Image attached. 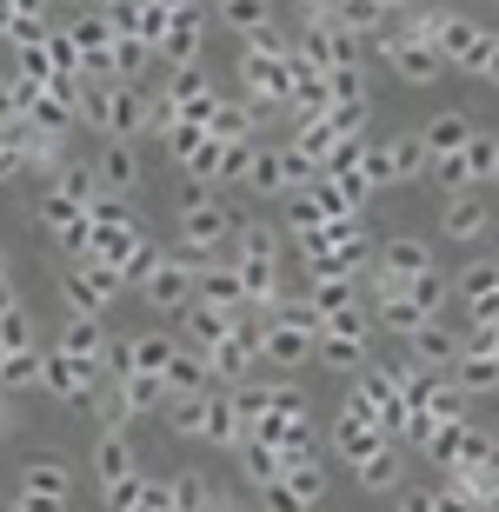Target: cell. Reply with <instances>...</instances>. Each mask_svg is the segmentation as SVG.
I'll return each instance as SVG.
<instances>
[{
	"mask_svg": "<svg viewBox=\"0 0 499 512\" xmlns=\"http://www.w3.org/2000/svg\"><path fill=\"white\" fill-rule=\"evenodd\" d=\"M107 173H114L120 187H134V173H140V160H134V153H127V147H120V153H107Z\"/></svg>",
	"mask_w": 499,
	"mask_h": 512,
	"instance_id": "cell-6",
	"label": "cell"
},
{
	"mask_svg": "<svg viewBox=\"0 0 499 512\" xmlns=\"http://www.w3.org/2000/svg\"><path fill=\"white\" fill-rule=\"evenodd\" d=\"M220 7H227V14L240 20V27H253V20H267V0H220Z\"/></svg>",
	"mask_w": 499,
	"mask_h": 512,
	"instance_id": "cell-5",
	"label": "cell"
},
{
	"mask_svg": "<svg viewBox=\"0 0 499 512\" xmlns=\"http://www.w3.org/2000/svg\"><path fill=\"white\" fill-rule=\"evenodd\" d=\"M486 213H493L486 200H453V207H446V227L460 233V240H473V233L486 227Z\"/></svg>",
	"mask_w": 499,
	"mask_h": 512,
	"instance_id": "cell-2",
	"label": "cell"
},
{
	"mask_svg": "<svg viewBox=\"0 0 499 512\" xmlns=\"http://www.w3.org/2000/svg\"><path fill=\"white\" fill-rule=\"evenodd\" d=\"M187 266H160V273H154V286H147V293H154V306H180V300H187Z\"/></svg>",
	"mask_w": 499,
	"mask_h": 512,
	"instance_id": "cell-3",
	"label": "cell"
},
{
	"mask_svg": "<svg viewBox=\"0 0 499 512\" xmlns=\"http://www.w3.org/2000/svg\"><path fill=\"white\" fill-rule=\"evenodd\" d=\"M466 127H473V120H466V114H440V120H433V133H426V140H433V147H460V140H466Z\"/></svg>",
	"mask_w": 499,
	"mask_h": 512,
	"instance_id": "cell-4",
	"label": "cell"
},
{
	"mask_svg": "<svg viewBox=\"0 0 499 512\" xmlns=\"http://www.w3.org/2000/svg\"><path fill=\"white\" fill-rule=\"evenodd\" d=\"M180 227H187V240H200V247H207V240H220V233H227V213L207 207V200H193V207L180 213Z\"/></svg>",
	"mask_w": 499,
	"mask_h": 512,
	"instance_id": "cell-1",
	"label": "cell"
},
{
	"mask_svg": "<svg viewBox=\"0 0 499 512\" xmlns=\"http://www.w3.org/2000/svg\"><path fill=\"white\" fill-rule=\"evenodd\" d=\"M493 7H499V0H493Z\"/></svg>",
	"mask_w": 499,
	"mask_h": 512,
	"instance_id": "cell-7",
	"label": "cell"
}]
</instances>
